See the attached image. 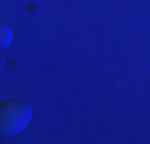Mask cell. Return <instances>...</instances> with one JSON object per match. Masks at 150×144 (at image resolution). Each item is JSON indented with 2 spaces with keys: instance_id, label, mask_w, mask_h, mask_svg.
Returning a JSON list of instances; mask_svg holds the SVG:
<instances>
[{
  "instance_id": "cell-1",
  "label": "cell",
  "mask_w": 150,
  "mask_h": 144,
  "mask_svg": "<svg viewBox=\"0 0 150 144\" xmlns=\"http://www.w3.org/2000/svg\"><path fill=\"white\" fill-rule=\"evenodd\" d=\"M32 118V109L23 106V103H0V131L6 135H16L29 125Z\"/></svg>"
},
{
  "instance_id": "cell-2",
  "label": "cell",
  "mask_w": 150,
  "mask_h": 144,
  "mask_svg": "<svg viewBox=\"0 0 150 144\" xmlns=\"http://www.w3.org/2000/svg\"><path fill=\"white\" fill-rule=\"evenodd\" d=\"M6 45H13V26L0 23V48H6Z\"/></svg>"
}]
</instances>
